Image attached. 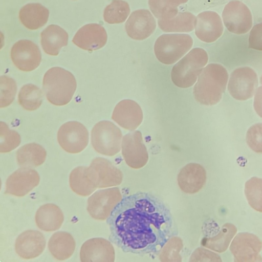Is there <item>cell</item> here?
<instances>
[{
    "instance_id": "cell-1",
    "label": "cell",
    "mask_w": 262,
    "mask_h": 262,
    "mask_svg": "<svg viewBox=\"0 0 262 262\" xmlns=\"http://www.w3.org/2000/svg\"><path fill=\"white\" fill-rule=\"evenodd\" d=\"M108 218L110 238L125 252L158 253L173 232V219L167 207L146 192L124 197Z\"/></svg>"
},
{
    "instance_id": "cell-2",
    "label": "cell",
    "mask_w": 262,
    "mask_h": 262,
    "mask_svg": "<svg viewBox=\"0 0 262 262\" xmlns=\"http://www.w3.org/2000/svg\"><path fill=\"white\" fill-rule=\"evenodd\" d=\"M228 79V72L223 66L216 63L208 64L193 88L195 100L205 105L217 103L225 91Z\"/></svg>"
},
{
    "instance_id": "cell-3",
    "label": "cell",
    "mask_w": 262,
    "mask_h": 262,
    "mask_svg": "<svg viewBox=\"0 0 262 262\" xmlns=\"http://www.w3.org/2000/svg\"><path fill=\"white\" fill-rule=\"evenodd\" d=\"M76 86L74 76L60 67L51 68L43 76V91L48 100L55 105L68 104L73 96Z\"/></svg>"
},
{
    "instance_id": "cell-4",
    "label": "cell",
    "mask_w": 262,
    "mask_h": 262,
    "mask_svg": "<svg viewBox=\"0 0 262 262\" xmlns=\"http://www.w3.org/2000/svg\"><path fill=\"white\" fill-rule=\"evenodd\" d=\"M208 59L207 53L204 49L196 48L191 50L173 67L171 77L173 83L181 88L193 85Z\"/></svg>"
},
{
    "instance_id": "cell-5",
    "label": "cell",
    "mask_w": 262,
    "mask_h": 262,
    "mask_svg": "<svg viewBox=\"0 0 262 262\" xmlns=\"http://www.w3.org/2000/svg\"><path fill=\"white\" fill-rule=\"evenodd\" d=\"M193 40L186 34H165L159 36L154 46L157 59L162 63H175L192 47Z\"/></svg>"
},
{
    "instance_id": "cell-6",
    "label": "cell",
    "mask_w": 262,
    "mask_h": 262,
    "mask_svg": "<svg viewBox=\"0 0 262 262\" xmlns=\"http://www.w3.org/2000/svg\"><path fill=\"white\" fill-rule=\"evenodd\" d=\"M121 131L113 123L101 121L96 123L91 132V143L99 154L113 156L121 149Z\"/></svg>"
},
{
    "instance_id": "cell-7",
    "label": "cell",
    "mask_w": 262,
    "mask_h": 262,
    "mask_svg": "<svg viewBox=\"0 0 262 262\" xmlns=\"http://www.w3.org/2000/svg\"><path fill=\"white\" fill-rule=\"evenodd\" d=\"M86 176L96 188L119 185L122 181L121 171L108 160L101 157L93 159L85 169Z\"/></svg>"
},
{
    "instance_id": "cell-8",
    "label": "cell",
    "mask_w": 262,
    "mask_h": 262,
    "mask_svg": "<svg viewBox=\"0 0 262 262\" xmlns=\"http://www.w3.org/2000/svg\"><path fill=\"white\" fill-rule=\"evenodd\" d=\"M258 86V78L255 71L249 67L239 68L231 74L228 84L230 94L237 100L252 98Z\"/></svg>"
},
{
    "instance_id": "cell-9",
    "label": "cell",
    "mask_w": 262,
    "mask_h": 262,
    "mask_svg": "<svg viewBox=\"0 0 262 262\" xmlns=\"http://www.w3.org/2000/svg\"><path fill=\"white\" fill-rule=\"evenodd\" d=\"M57 140L64 150L71 154H77L82 151L88 145L89 133L81 123L69 121L59 128Z\"/></svg>"
},
{
    "instance_id": "cell-10",
    "label": "cell",
    "mask_w": 262,
    "mask_h": 262,
    "mask_svg": "<svg viewBox=\"0 0 262 262\" xmlns=\"http://www.w3.org/2000/svg\"><path fill=\"white\" fill-rule=\"evenodd\" d=\"M121 199L120 191L117 187L100 190L89 198L87 210L93 218L103 221L109 217Z\"/></svg>"
},
{
    "instance_id": "cell-11",
    "label": "cell",
    "mask_w": 262,
    "mask_h": 262,
    "mask_svg": "<svg viewBox=\"0 0 262 262\" xmlns=\"http://www.w3.org/2000/svg\"><path fill=\"white\" fill-rule=\"evenodd\" d=\"M222 17L230 32L243 34L248 32L252 25V17L248 8L239 1H232L224 8Z\"/></svg>"
},
{
    "instance_id": "cell-12",
    "label": "cell",
    "mask_w": 262,
    "mask_h": 262,
    "mask_svg": "<svg viewBox=\"0 0 262 262\" xmlns=\"http://www.w3.org/2000/svg\"><path fill=\"white\" fill-rule=\"evenodd\" d=\"M262 242L255 235L248 232L238 233L232 241L230 250L236 262L262 261L259 252Z\"/></svg>"
},
{
    "instance_id": "cell-13",
    "label": "cell",
    "mask_w": 262,
    "mask_h": 262,
    "mask_svg": "<svg viewBox=\"0 0 262 262\" xmlns=\"http://www.w3.org/2000/svg\"><path fill=\"white\" fill-rule=\"evenodd\" d=\"M122 153L126 164L133 168L138 169L146 164L148 152L140 131L130 132L123 137Z\"/></svg>"
},
{
    "instance_id": "cell-14",
    "label": "cell",
    "mask_w": 262,
    "mask_h": 262,
    "mask_svg": "<svg viewBox=\"0 0 262 262\" xmlns=\"http://www.w3.org/2000/svg\"><path fill=\"white\" fill-rule=\"evenodd\" d=\"M11 57L14 65L25 72L35 70L41 60L38 46L27 39L20 40L14 43L11 48Z\"/></svg>"
},
{
    "instance_id": "cell-15",
    "label": "cell",
    "mask_w": 262,
    "mask_h": 262,
    "mask_svg": "<svg viewBox=\"0 0 262 262\" xmlns=\"http://www.w3.org/2000/svg\"><path fill=\"white\" fill-rule=\"evenodd\" d=\"M40 177L37 171L31 168L21 167L7 179L5 193L23 196L37 186Z\"/></svg>"
},
{
    "instance_id": "cell-16",
    "label": "cell",
    "mask_w": 262,
    "mask_h": 262,
    "mask_svg": "<svg viewBox=\"0 0 262 262\" xmlns=\"http://www.w3.org/2000/svg\"><path fill=\"white\" fill-rule=\"evenodd\" d=\"M125 27L130 38L141 40L147 38L154 32L156 22L148 10H138L132 13Z\"/></svg>"
},
{
    "instance_id": "cell-17",
    "label": "cell",
    "mask_w": 262,
    "mask_h": 262,
    "mask_svg": "<svg viewBox=\"0 0 262 262\" xmlns=\"http://www.w3.org/2000/svg\"><path fill=\"white\" fill-rule=\"evenodd\" d=\"M107 39V33L104 27L93 23L80 28L74 35L72 42L82 49L93 51L104 46Z\"/></svg>"
},
{
    "instance_id": "cell-18",
    "label": "cell",
    "mask_w": 262,
    "mask_h": 262,
    "mask_svg": "<svg viewBox=\"0 0 262 262\" xmlns=\"http://www.w3.org/2000/svg\"><path fill=\"white\" fill-rule=\"evenodd\" d=\"M80 258L82 262H113L115 260V251L107 240L101 237L93 238L82 245Z\"/></svg>"
},
{
    "instance_id": "cell-19",
    "label": "cell",
    "mask_w": 262,
    "mask_h": 262,
    "mask_svg": "<svg viewBox=\"0 0 262 262\" xmlns=\"http://www.w3.org/2000/svg\"><path fill=\"white\" fill-rule=\"evenodd\" d=\"M223 26L220 16L213 11L200 13L195 22V33L202 41L212 42L218 39L223 32Z\"/></svg>"
},
{
    "instance_id": "cell-20",
    "label": "cell",
    "mask_w": 262,
    "mask_h": 262,
    "mask_svg": "<svg viewBox=\"0 0 262 262\" xmlns=\"http://www.w3.org/2000/svg\"><path fill=\"white\" fill-rule=\"evenodd\" d=\"M112 118L122 127L134 130L141 123L143 113L141 107L136 102L125 99L116 105Z\"/></svg>"
},
{
    "instance_id": "cell-21",
    "label": "cell",
    "mask_w": 262,
    "mask_h": 262,
    "mask_svg": "<svg viewBox=\"0 0 262 262\" xmlns=\"http://www.w3.org/2000/svg\"><path fill=\"white\" fill-rule=\"evenodd\" d=\"M45 246L43 235L38 231L29 230L23 232L17 237L15 250L20 257L29 259L40 255Z\"/></svg>"
},
{
    "instance_id": "cell-22",
    "label": "cell",
    "mask_w": 262,
    "mask_h": 262,
    "mask_svg": "<svg viewBox=\"0 0 262 262\" xmlns=\"http://www.w3.org/2000/svg\"><path fill=\"white\" fill-rule=\"evenodd\" d=\"M206 180V170L197 163L188 164L181 169L178 176L180 189L189 194L199 192L205 185Z\"/></svg>"
},
{
    "instance_id": "cell-23",
    "label": "cell",
    "mask_w": 262,
    "mask_h": 262,
    "mask_svg": "<svg viewBox=\"0 0 262 262\" xmlns=\"http://www.w3.org/2000/svg\"><path fill=\"white\" fill-rule=\"evenodd\" d=\"M41 44L45 53L56 56L60 49L68 42V33L56 25L48 26L41 33Z\"/></svg>"
},
{
    "instance_id": "cell-24",
    "label": "cell",
    "mask_w": 262,
    "mask_h": 262,
    "mask_svg": "<svg viewBox=\"0 0 262 262\" xmlns=\"http://www.w3.org/2000/svg\"><path fill=\"white\" fill-rule=\"evenodd\" d=\"M35 219L36 224L39 229L45 231H53L61 226L64 216L58 206L48 203L38 208Z\"/></svg>"
},
{
    "instance_id": "cell-25",
    "label": "cell",
    "mask_w": 262,
    "mask_h": 262,
    "mask_svg": "<svg viewBox=\"0 0 262 262\" xmlns=\"http://www.w3.org/2000/svg\"><path fill=\"white\" fill-rule=\"evenodd\" d=\"M49 16V10L39 3L28 4L23 6L19 12L20 21L30 30L43 27L47 23Z\"/></svg>"
},
{
    "instance_id": "cell-26",
    "label": "cell",
    "mask_w": 262,
    "mask_h": 262,
    "mask_svg": "<svg viewBox=\"0 0 262 262\" xmlns=\"http://www.w3.org/2000/svg\"><path fill=\"white\" fill-rule=\"evenodd\" d=\"M48 248L56 259L63 260L69 258L73 254L75 242L68 232L58 231L53 234L48 242Z\"/></svg>"
},
{
    "instance_id": "cell-27",
    "label": "cell",
    "mask_w": 262,
    "mask_h": 262,
    "mask_svg": "<svg viewBox=\"0 0 262 262\" xmlns=\"http://www.w3.org/2000/svg\"><path fill=\"white\" fill-rule=\"evenodd\" d=\"M46 155V150L42 146L32 143L25 144L17 150L16 159L19 166L31 168L43 164Z\"/></svg>"
},
{
    "instance_id": "cell-28",
    "label": "cell",
    "mask_w": 262,
    "mask_h": 262,
    "mask_svg": "<svg viewBox=\"0 0 262 262\" xmlns=\"http://www.w3.org/2000/svg\"><path fill=\"white\" fill-rule=\"evenodd\" d=\"M195 18L188 12H179L175 16L169 19H160L158 25L166 32H189L194 29Z\"/></svg>"
},
{
    "instance_id": "cell-29",
    "label": "cell",
    "mask_w": 262,
    "mask_h": 262,
    "mask_svg": "<svg viewBox=\"0 0 262 262\" xmlns=\"http://www.w3.org/2000/svg\"><path fill=\"white\" fill-rule=\"evenodd\" d=\"M236 231L237 229L234 225L226 223L216 236L206 238L204 241V245L216 252H223L228 248Z\"/></svg>"
},
{
    "instance_id": "cell-30",
    "label": "cell",
    "mask_w": 262,
    "mask_h": 262,
    "mask_svg": "<svg viewBox=\"0 0 262 262\" xmlns=\"http://www.w3.org/2000/svg\"><path fill=\"white\" fill-rule=\"evenodd\" d=\"M43 99L41 90L35 85L27 84L20 89L18 96L19 104L27 111H34L41 105Z\"/></svg>"
},
{
    "instance_id": "cell-31",
    "label": "cell",
    "mask_w": 262,
    "mask_h": 262,
    "mask_svg": "<svg viewBox=\"0 0 262 262\" xmlns=\"http://www.w3.org/2000/svg\"><path fill=\"white\" fill-rule=\"evenodd\" d=\"M85 166H78L71 172L69 177L70 186L78 195L88 196L96 189L88 180L85 173Z\"/></svg>"
},
{
    "instance_id": "cell-32",
    "label": "cell",
    "mask_w": 262,
    "mask_h": 262,
    "mask_svg": "<svg viewBox=\"0 0 262 262\" xmlns=\"http://www.w3.org/2000/svg\"><path fill=\"white\" fill-rule=\"evenodd\" d=\"M188 0H148L150 11L156 17L169 19L175 16L179 12L178 7Z\"/></svg>"
},
{
    "instance_id": "cell-33",
    "label": "cell",
    "mask_w": 262,
    "mask_h": 262,
    "mask_svg": "<svg viewBox=\"0 0 262 262\" xmlns=\"http://www.w3.org/2000/svg\"><path fill=\"white\" fill-rule=\"evenodd\" d=\"M130 13L128 3L122 0H113L107 6L103 13L104 20L110 24L124 22Z\"/></svg>"
},
{
    "instance_id": "cell-34",
    "label": "cell",
    "mask_w": 262,
    "mask_h": 262,
    "mask_svg": "<svg viewBox=\"0 0 262 262\" xmlns=\"http://www.w3.org/2000/svg\"><path fill=\"white\" fill-rule=\"evenodd\" d=\"M245 193L250 206L262 212V179L253 177L248 180L245 183Z\"/></svg>"
},
{
    "instance_id": "cell-35",
    "label": "cell",
    "mask_w": 262,
    "mask_h": 262,
    "mask_svg": "<svg viewBox=\"0 0 262 262\" xmlns=\"http://www.w3.org/2000/svg\"><path fill=\"white\" fill-rule=\"evenodd\" d=\"M21 142L20 136L15 130L10 129L8 125L0 123V152H8L16 148Z\"/></svg>"
},
{
    "instance_id": "cell-36",
    "label": "cell",
    "mask_w": 262,
    "mask_h": 262,
    "mask_svg": "<svg viewBox=\"0 0 262 262\" xmlns=\"http://www.w3.org/2000/svg\"><path fill=\"white\" fill-rule=\"evenodd\" d=\"M0 107L9 105L14 100L17 85L15 81L6 75L0 77Z\"/></svg>"
},
{
    "instance_id": "cell-37",
    "label": "cell",
    "mask_w": 262,
    "mask_h": 262,
    "mask_svg": "<svg viewBox=\"0 0 262 262\" xmlns=\"http://www.w3.org/2000/svg\"><path fill=\"white\" fill-rule=\"evenodd\" d=\"M183 246L181 239L177 237L168 241L162 248L160 258L161 261H181L179 252Z\"/></svg>"
},
{
    "instance_id": "cell-38",
    "label": "cell",
    "mask_w": 262,
    "mask_h": 262,
    "mask_svg": "<svg viewBox=\"0 0 262 262\" xmlns=\"http://www.w3.org/2000/svg\"><path fill=\"white\" fill-rule=\"evenodd\" d=\"M246 140L253 151L262 154V123L255 124L248 129Z\"/></svg>"
},
{
    "instance_id": "cell-39",
    "label": "cell",
    "mask_w": 262,
    "mask_h": 262,
    "mask_svg": "<svg viewBox=\"0 0 262 262\" xmlns=\"http://www.w3.org/2000/svg\"><path fill=\"white\" fill-rule=\"evenodd\" d=\"M248 47L249 48L262 51V23L255 25L251 29Z\"/></svg>"
},
{
    "instance_id": "cell-40",
    "label": "cell",
    "mask_w": 262,
    "mask_h": 262,
    "mask_svg": "<svg viewBox=\"0 0 262 262\" xmlns=\"http://www.w3.org/2000/svg\"><path fill=\"white\" fill-rule=\"evenodd\" d=\"M191 261H221L220 257L215 253L203 248H199L191 257Z\"/></svg>"
},
{
    "instance_id": "cell-41",
    "label": "cell",
    "mask_w": 262,
    "mask_h": 262,
    "mask_svg": "<svg viewBox=\"0 0 262 262\" xmlns=\"http://www.w3.org/2000/svg\"><path fill=\"white\" fill-rule=\"evenodd\" d=\"M255 93L254 108L257 115L262 118V86L259 87Z\"/></svg>"
},
{
    "instance_id": "cell-42",
    "label": "cell",
    "mask_w": 262,
    "mask_h": 262,
    "mask_svg": "<svg viewBox=\"0 0 262 262\" xmlns=\"http://www.w3.org/2000/svg\"><path fill=\"white\" fill-rule=\"evenodd\" d=\"M260 83L262 84V76L260 77Z\"/></svg>"
}]
</instances>
